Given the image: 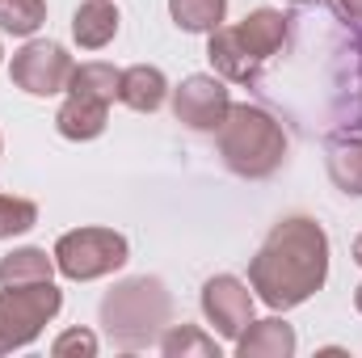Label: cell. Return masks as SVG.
I'll return each instance as SVG.
<instances>
[{"instance_id":"obj_16","label":"cell","mask_w":362,"mask_h":358,"mask_svg":"<svg viewBox=\"0 0 362 358\" xmlns=\"http://www.w3.org/2000/svg\"><path fill=\"white\" fill-rule=\"evenodd\" d=\"M329 181L346 194V198H362V135H341L329 144Z\"/></svg>"},{"instance_id":"obj_17","label":"cell","mask_w":362,"mask_h":358,"mask_svg":"<svg viewBox=\"0 0 362 358\" xmlns=\"http://www.w3.org/2000/svg\"><path fill=\"white\" fill-rule=\"evenodd\" d=\"M156 350L165 358H223V346L215 333H206L202 325H169L156 342Z\"/></svg>"},{"instance_id":"obj_19","label":"cell","mask_w":362,"mask_h":358,"mask_svg":"<svg viewBox=\"0 0 362 358\" xmlns=\"http://www.w3.org/2000/svg\"><path fill=\"white\" fill-rule=\"evenodd\" d=\"M169 17L181 34H211L228 17V0H169Z\"/></svg>"},{"instance_id":"obj_8","label":"cell","mask_w":362,"mask_h":358,"mask_svg":"<svg viewBox=\"0 0 362 358\" xmlns=\"http://www.w3.org/2000/svg\"><path fill=\"white\" fill-rule=\"evenodd\" d=\"M198 304H202V316H206V325L215 329V337L236 342V337L245 333V325L253 321L257 295H253V287H249L245 278H236V274H211V278L202 282Z\"/></svg>"},{"instance_id":"obj_12","label":"cell","mask_w":362,"mask_h":358,"mask_svg":"<svg viewBox=\"0 0 362 358\" xmlns=\"http://www.w3.org/2000/svg\"><path fill=\"white\" fill-rule=\"evenodd\" d=\"M169 76L156 68V64H131L122 68V81H118V101L135 114H156L165 101H169Z\"/></svg>"},{"instance_id":"obj_26","label":"cell","mask_w":362,"mask_h":358,"mask_svg":"<svg viewBox=\"0 0 362 358\" xmlns=\"http://www.w3.org/2000/svg\"><path fill=\"white\" fill-rule=\"evenodd\" d=\"M354 308H358V316H362V282L354 287Z\"/></svg>"},{"instance_id":"obj_27","label":"cell","mask_w":362,"mask_h":358,"mask_svg":"<svg viewBox=\"0 0 362 358\" xmlns=\"http://www.w3.org/2000/svg\"><path fill=\"white\" fill-rule=\"evenodd\" d=\"M282 4H299L303 8V4H320V0H282Z\"/></svg>"},{"instance_id":"obj_11","label":"cell","mask_w":362,"mask_h":358,"mask_svg":"<svg viewBox=\"0 0 362 358\" xmlns=\"http://www.w3.org/2000/svg\"><path fill=\"white\" fill-rule=\"evenodd\" d=\"M232 30H236V38L245 42V51H249L257 64H266V59H274V55L286 47V38H291V17H286L282 8H253V13H245V21H236Z\"/></svg>"},{"instance_id":"obj_6","label":"cell","mask_w":362,"mask_h":358,"mask_svg":"<svg viewBox=\"0 0 362 358\" xmlns=\"http://www.w3.org/2000/svg\"><path fill=\"white\" fill-rule=\"evenodd\" d=\"M76 72V59L68 55L64 42L55 38H25L17 51H13V64H8V81L13 89L30 93V97H59L68 93V81Z\"/></svg>"},{"instance_id":"obj_1","label":"cell","mask_w":362,"mask_h":358,"mask_svg":"<svg viewBox=\"0 0 362 358\" xmlns=\"http://www.w3.org/2000/svg\"><path fill=\"white\" fill-rule=\"evenodd\" d=\"M329 232L312 215H282L249 262V287L270 312L303 308L329 282Z\"/></svg>"},{"instance_id":"obj_25","label":"cell","mask_w":362,"mask_h":358,"mask_svg":"<svg viewBox=\"0 0 362 358\" xmlns=\"http://www.w3.org/2000/svg\"><path fill=\"white\" fill-rule=\"evenodd\" d=\"M350 258H354V266L362 270V232L354 236V245H350Z\"/></svg>"},{"instance_id":"obj_23","label":"cell","mask_w":362,"mask_h":358,"mask_svg":"<svg viewBox=\"0 0 362 358\" xmlns=\"http://www.w3.org/2000/svg\"><path fill=\"white\" fill-rule=\"evenodd\" d=\"M97 350H101V342H97V333L85 329V325H72V329H64L51 342V354L55 358H97Z\"/></svg>"},{"instance_id":"obj_10","label":"cell","mask_w":362,"mask_h":358,"mask_svg":"<svg viewBox=\"0 0 362 358\" xmlns=\"http://www.w3.org/2000/svg\"><path fill=\"white\" fill-rule=\"evenodd\" d=\"M206 59H211V72L223 76L228 85H257V76H262V64L245 51V42L236 38L232 25H219L206 34Z\"/></svg>"},{"instance_id":"obj_4","label":"cell","mask_w":362,"mask_h":358,"mask_svg":"<svg viewBox=\"0 0 362 358\" xmlns=\"http://www.w3.org/2000/svg\"><path fill=\"white\" fill-rule=\"evenodd\" d=\"M55 270L68 278V282H97V278H110L131 262V245L122 232L114 228H101V224H85V228H72L55 241L51 249Z\"/></svg>"},{"instance_id":"obj_21","label":"cell","mask_w":362,"mask_h":358,"mask_svg":"<svg viewBox=\"0 0 362 358\" xmlns=\"http://www.w3.org/2000/svg\"><path fill=\"white\" fill-rule=\"evenodd\" d=\"M38 224V202L21 194H0V241L25 236Z\"/></svg>"},{"instance_id":"obj_15","label":"cell","mask_w":362,"mask_h":358,"mask_svg":"<svg viewBox=\"0 0 362 358\" xmlns=\"http://www.w3.org/2000/svg\"><path fill=\"white\" fill-rule=\"evenodd\" d=\"M59 270L55 258L38 245H21V249H8L0 258V287H30V282H51Z\"/></svg>"},{"instance_id":"obj_22","label":"cell","mask_w":362,"mask_h":358,"mask_svg":"<svg viewBox=\"0 0 362 358\" xmlns=\"http://www.w3.org/2000/svg\"><path fill=\"white\" fill-rule=\"evenodd\" d=\"M362 30V25H358ZM341 64H346V76L337 81V93H346L350 97V118H358L354 127L362 131V34L354 38V51H346L341 55Z\"/></svg>"},{"instance_id":"obj_24","label":"cell","mask_w":362,"mask_h":358,"mask_svg":"<svg viewBox=\"0 0 362 358\" xmlns=\"http://www.w3.org/2000/svg\"><path fill=\"white\" fill-rule=\"evenodd\" d=\"M337 13H341L350 25H362V0H337Z\"/></svg>"},{"instance_id":"obj_29","label":"cell","mask_w":362,"mask_h":358,"mask_svg":"<svg viewBox=\"0 0 362 358\" xmlns=\"http://www.w3.org/2000/svg\"><path fill=\"white\" fill-rule=\"evenodd\" d=\"M0 156H4V139H0Z\"/></svg>"},{"instance_id":"obj_14","label":"cell","mask_w":362,"mask_h":358,"mask_svg":"<svg viewBox=\"0 0 362 358\" xmlns=\"http://www.w3.org/2000/svg\"><path fill=\"white\" fill-rule=\"evenodd\" d=\"M110 127V105L105 101H93V97H76L68 93L55 110V131L72 144H89L97 135H105Z\"/></svg>"},{"instance_id":"obj_18","label":"cell","mask_w":362,"mask_h":358,"mask_svg":"<svg viewBox=\"0 0 362 358\" xmlns=\"http://www.w3.org/2000/svg\"><path fill=\"white\" fill-rule=\"evenodd\" d=\"M118 81H122V68H114V64H105V59H89V64H76V72H72V81H68V93L114 105V101H118Z\"/></svg>"},{"instance_id":"obj_20","label":"cell","mask_w":362,"mask_h":358,"mask_svg":"<svg viewBox=\"0 0 362 358\" xmlns=\"http://www.w3.org/2000/svg\"><path fill=\"white\" fill-rule=\"evenodd\" d=\"M47 25V0H0V34L34 38Z\"/></svg>"},{"instance_id":"obj_7","label":"cell","mask_w":362,"mask_h":358,"mask_svg":"<svg viewBox=\"0 0 362 358\" xmlns=\"http://www.w3.org/2000/svg\"><path fill=\"white\" fill-rule=\"evenodd\" d=\"M169 105H173V118L181 127H189L198 135H215L232 110V89L215 72H194L169 93Z\"/></svg>"},{"instance_id":"obj_28","label":"cell","mask_w":362,"mask_h":358,"mask_svg":"<svg viewBox=\"0 0 362 358\" xmlns=\"http://www.w3.org/2000/svg\"><path fill=\"white\" fill-rule=\"evenodd\" d=\"M0 64H4V47H0Z\"/></svg>"},{"instance_id":"obj_9","label":"cell","mask_w":362,"mask_h":358,"mask_svg":"<svg viewBox=\"0 0 362 358\" xmlns=\"http://www.w3.org/2000/svg\"><path fill=\"white\" fill-rule=\"evenodd\" d=\"M299 350V337H295V329L282 321V312H274V316H253L249 325H245V333L232 342V354L236 358H291Z\"/></svg>"},{"instance_id":"obj_3","label":"cell","mask_w":362,"mask_h":358,"mask_svg":"<svg viewBox=\"0 0 362 358\" xmlns=\"http://www.w3.org/2000/svg\"><path fill=\"white\" fill-rule=\"evenodd\" d=\"M215 144H219L223 165L245 181L274 178L286 165V152H291V139H286L282 122L253 101H232L223 127L215 131Z\"/></svg>"},{"instance_id":"obj_2","label":"cell","mask_w":362,"mask_h":358,"mask_svg":"<svg viewBox=\"0 0 362 358\" xmlns=\"http://www.w3.org/2000/svg\"><path fill=\"white\" fill-rule=\"evenodd\" d=\"M169 325H173V295L156 274L122 278L101 295V329L114 350L127 354L152 350Z\"/></svg>"},{"instance_id":"obj_5","label":"cell","mask_w":362,"mask_h":358,"mask_svg":"<svg viewBox=\"0 0 362 358\" xmlns=\"http://www.w3.org/2000/svg\"><path fill=\"white\" fill-rule=\"evenodd\" d=\"M64 291L51 282L30 287H0V358L13 350H25L42 337V329L59 316Z\"/></svg>"},{"instance_id":"obj_13","label":"cell","mask_w":362,"mask_h":358,"mask_svg":"<svg viewBox=\"0 0 362 358\" xmlns=\"http://www.w3.org/2000/svg\"><path fill=\"white\" fill-rule=\"evenodd\" d=\"M118 4L114 0H81L72 13V42L81 51H105L118 38Z\"/></svg>"}]
</instances>
